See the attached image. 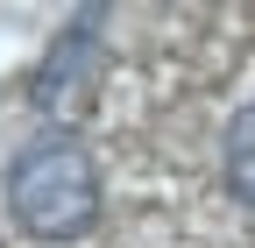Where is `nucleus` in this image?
Listing matches in <instances>:
<instances>
[{
  "label": "nucleus",
  "mask_w": 255,
  "mask_h": 248,
  "mask_svg": "<svg viewBox=\"0 0 255 248\" xmlns=\"http://www.w3.org/2000/svg\"><path fill=\"white\" fill-rule=\"evenodd\" d=\"M7 206L28 234L43 241H71L100 220V177H92V156L78 142H43L28 149L7 177Z\"/></svg>",
  "instance_id": "1"
},
{
  "label": "nucleus",
  "mask_w": 255,
  "mask_h": 248,
  "mask_svg": "<svg viewBox=\"0 0 255 248\" xmlns=\"http://www.w3.org/2000/svg\"><path fill=\"white\" fill-rule=\"evenodd\" d=\"M100 14H78V28H64L57 36V50L43 57V71H36V107L43 114H78L85 107V92H92V78H100V28H92Z\"/></svg>",
  "instance_id": "2"
},
{
  "label": "nucleus",
  "mask_w": 255,
  "mask_h": 248,
  "mask_svg": "<svg viewBox=\"0 0 255 248\" xmlns=\"http://www.w3.org/2000/svg\"><path fill=\"white\" fill-rule=\"evenodd\" d=\"M227 177H234V192L255 206V107H241L234 128H227Z\"/></svg>",
  "instance_id": "3"
}]
</instances>
